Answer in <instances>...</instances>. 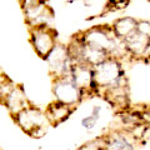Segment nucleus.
<instances>
[{"label":"nucleus","instance_id":"obj_2","mask_svg":"<svg viewBox=\"0 0 150 150\" xmlns=\"http://www.w3.org/2000/svg\"><path fill=\"white\" fill-rule=\"evenodd\" d=\"M94 70L95 95H101L104 91L119 85L126 80L125 69L119 58H109L104 63L99 64Z\"/></svg>","mask_w":150,"mask_h":150},{"label":"nucleus","instance_id":"obj_11","mask_svg":"<svg viewBox=\"0 0 150 150\" xmlns=\"http://www.w3.org/2000/svg\"><path fill=\"white\" fill-rule=\"evenodd\" d=\"M149 40L146 36L142 35L139 31L135 30L129 36L123 40V45L125 49V55L130 56L135 60H143L145 51H146Z\"/></svg>","mask_w":150,"mask_h":150},{"label":"nucleus","instance_id":"obj_8","mask_svg":"<svg viewBox=\"0 0 150 150\" xmlns=\"http://www.w3.org/2000/svg\"><path fill=\"white\" fill-rule=\"evenodd\" d=\"M104 150H135L139 142L129 130H110L100 137Z\"/></svg>","mask_w":150,"mask_h":150},{"label":"nucleus","instance_id":"obj_15","mask_svg":"<svg viewBox=\"0 0 150 150\" xmlns=\"http://www.w3.org/2000/svg\"><path fill=\"white\" fill-rule=\"evenodd\" d=\"M100 114H101V106L100 105H95L93 108V111L90 115L85 116L83 120H81V125L84 129L86 130H91L94 126L96 125L98 120L100 119Z\"/></svg>","mask_w":150,"mask_h":150},{"label":"nucleus","instance_id":"obj_10","mask_svg":"<svg viewBox=\"0 0 150 150\" xmlns=\"http://www.w3.org/2000/svg\"><path fill=\"white\" fill-rule=\"evenodd\" d=\"M101 95L105 99V101H108L112 108H115L116 110L123 111V112L129 110L130 98H129L128 80H124L123 83H120L119 85L104 91Z\"/></svg>","mask_w":150,"mask_h":150},{"label":"nucleus","instance_id":"obj_3","mask_svg":"<svg viewBox=\"0 0 150 150\" xmlns=\"http://www.w3.org/2000/svg\"><path fill=\"white\" fill-rule=\"evenodd\" d=\"M11 118L14 123L26 135L35 139L43 138L49 128V123L46 120L45 112L33 104H30L24 110H21Z\"/></svg>","mask_w":150,"mask_h":150},{"label":"nucleus","instance_id":"obj_5","mask_svg":"<svg viewBox=\"0 0 150 150\" xmlns=\"http://www.w3.org/2000/svg\"><path fill=\"white\" fill-rule=\"evenodd\" d=\"M58 33L53 26H36L29 28V40L35 54L46 60L49 54L56 46Z\"/></svg>","mask_w":150,"mask_h":150},{"label":"nucleus","instance_id":"obj_9","mask_svg":"<svg viewBox=\"0 0 150 150\" xmlns=\"http://www.w3.org/2000/svg\"><path fill=\"white\" fill-rule=\"evenodd\" d=\"M70 79L83 93L84 99L86 96L95 95V83H94V70L85 64H73Z\"/></svg>","mask_w":150,"mask_h":150},{"label":"nucleus","instance_id":"obj_7","mask_svg":"<svg viewBox=\"0 0 150 150\" xmlns=\"http://www.w3.org/2000/svg\"><path fill=\"white\" fill-rule=\"evenodd\" d=\"M49 65V74L53 79L70 76V71H71L73 62L68 53V46L64 44H56V46L53 49V51L49 54L48 59Z\"/></svg>","mask_w":150,"mask_h":150},{"label":"nucleus","instance_id":"obj_20","mask_svg":"<svg viewBox=\"0 0 150 150\" xmlns=\"http://www.w3.org/2000/svg\"><path fill=\"white\" fill-rule=\"evenodd\" d=\"M148 106H149V108H150V104H149V105H148Z\"/></svg>","mask_w":150,"mask_h":150},{"label":"nucleus","instance_id":"obj_14","mask_svg":"<svg viewBox=\"0 0 150 150\" xmlns=\"http://www.w3.org/2000/svg\"><path fill=\"white\" fill-rule=\"evenodd\" d=\"M138 20L133 16H121L119 19L112 21L111 30L114 33V35L118 38L119 40L123 41L126 36H129L131 33L137 30Z\"/></svg>","mask_w":150,"mask_h":150},{"label":"nucleus","instance_id":"obj_6","mask_svg":"<svg viewBox=\"0 0 150 150\" xmlns=\"http://www.w3.org/2000/svg\"><path fill=\"white\" fill-rule=\"evenodd\" d=\"M53 94L56 101L75 109L84 100L83 93L76 88L70 76L53 79Z\"/></svg>","mask_w":150,"mask_h":150},{"label":"nucleus","instance_id":"obj_4","mask_svg":"<svg viewBox=\"0 0 150 150\" xmlns=\"http://www.w3.org/2000/svg\"><path fill=\"white\" fill-rule=\"evenodd\" d=\"M20 4L28 28L51 26L50 23L54 19V10L50 5L38 0H25Z\"/></svg>","mask_w":150,"mask_h":150},{"label":"nucleus","instance_id":"obj_18","mask_svg":"<svg viewBox=\"0 0 150 150\" xmlns=\"http://www.w3.org/2000/svg\"><path fill=\"white\" fill-rule=\"evenodd\" d=\"M139 119L140 123H143L144 125L150 126V108L148 105H145L142 110H139Z\"/></svg>","mask_w":150,"mask_h":150},{"label":"nucleus","instance_id":"obj_13","mask_svg":"<svg viewBox=\"0 0 150 150\" xmlns=\"http://www.w3.org/2000/svg\"><path fill=\"white\" fill-rule=\"evenodd\" d=\"M74 110H75V108L68 106V105L54 100L45 108L44 112H45V116H46V120H48L49 125L58 126L60 124H63L64 121H67L70 118V115L73 114Z\"/></svg>","mask_w":150,"mask_h":150},{"label":"nucleus","instance_id":"obj_17","mask_svg":"<svg viewBox=\"0 0 150 150\" xmlns=\"http://www.w3.org/2000/svg\"><path fill=\"white\" fill-rule=\"evenodd\" d=\"M137 31H139L142 35L150 39V21L149 20H138Z\"/></svg>","mask_w":150,"mask_h":150},{"label":"nucleus","instance_id":"obj_12","mask_svg":"<svg viewBox=\"0 0 150 150\" xmlns=\"http://www.w3.org/2000/svg\"><path fill=\"white\" fill-rule=\"evenodd\" d=\"M1 104L8 109L9 114L14 116V115H16L18 112H20L21 110H24L25 108H28L31 103L28 100L23 85L16 84L15 88H14L13 90L8 94V96L5 99L1 101Z\"/></svg>","mask_w":150,"mask_h":150},{"label":"nucleus","instance_id":"obj_1","mask_svg":"<svg viewBox=\"0 0 150 150\" xmlns=\"http://www.w3.org/2000/svg\"><path fill=\"white\" fill-rule=\"evenodd\" d=\"M84 44L90 45L109 54L111 58L121 59V55H125L123 41L114 35L110 25H96L85 31H81L76 35Z\"/></svg>","mask_w":150,"mask_h":150},{"label":"nucleus","instance_id":"obj_19","mask_svg":"<svg viewBox=\"0 0 150 150\" xmlns=\"http://www.w3.org/2000/svg\"><path fill=\"white\" fill-rule=\"evenodd\" d=\"M144 62L146 63H150V40H149V44H148V48H146V51H145V55H144Z\"/></svg>","mask_w":150,"mask_h":150},{"label":"nucleus","instance_id":"obj_16","mask_svg":"<svg viewBox=\"0 0 150 150\" xmlns=\"http://www.w3.org/2000/svg\"><path fill=\"white\" fill-rule=\"evenodd\" d=\"M76 150H104V149H103L101 139L98 138L95 140H91V142H89L86 144L81 145V146H79Z\"/></svg>","mask_w":150,"mask_h":150}]
</instances>
